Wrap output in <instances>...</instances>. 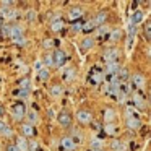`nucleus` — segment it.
Here are the masks:
<instances>
[{"label": "nucleus", "mask_w": 151, "mask_h": 151, "mask_svg": "<svg viewBox=\"0 0 151 151\" xmlns=\"http://www.w3.org/2000/svg\"><path fill=\"white\" fill-rule=\"evenodd\" d=\"M132 101H133V106L138 111H146V99H145V96L140 91L132 94Z\"/></svg>", "instance_id": "obj_1"}, {"label": "nucleus", "mask_w": 151, "mask_h": 151, "mask_svg": "<svg viewBox=\"0 0 151 151\" xmlns=\"http://www.w3.org/2000/svg\"><path fill=\"white\" fill-rule=\"evenodd\" d=\"M132 85H133L140 93L143 91L145 86H146V78H145L143 73H133V75H132Z\"/></svg>", "instance_id": "obj_2"}, {"label": "nucleus", "mask_w": 151, "mask_h": 151, "mask_svg": "<svg viewBox=\"0 0 151 151\" xmlns=\"http://www.w3.org/2000/svg\"><path fill=\"white\" fill-rule=\"evenodd\" d=\"M119 57H120V52H119V49H107L104 54H102V59H104L106 63L119 62Z\"/></svg>", "instance_id": "obj_3"}, {"label": "nucleus", "mask_w": 151, "mask_h": 151, "mask_svg": "<svg viewBox=\"0 0 151 151\" xmlns=\"http://www.w3.org/2000/svg\"><path fill=\"white\" fill-rule=\"evenodd\" d=\"M12 114H13V117L17 119V120H21V119L24 117V114H26V107H24L23 102H15L13 107H12Z\"/></svg>", "instance_id": "obj_4"}, {"label": "nucleus", "mask_w": 151, "mask_h": 151, "mask_svg": "<svg viewBox=\"0 0 151 151\" xmlns=\"http://www.w3.org/2000/svg\"><path fill=\"white\" fill-rule=\"evenodd\" d=\"M67 60V55L62 49H55L52 54V62H54V67H62Z\"/></svg>", "instance_id": "obj_5"}, {"label": "nucleus", "mask_w": 151, "mask_h": 151, "mask_svg": "<svg viewBox=\"0 0 151 151\" xmlns=\"http://www.w3.org/2000/svg\"><path fill=\"white\" fill-rule=\"evenodd\" d=\"M104 80V72L99 68H93V72L89 73V81L93 83V85H99V83Z\"/></svg>", "instance_id": "obj_6"}, {"label": "nucleus", "mask_w": 151, "mask_h": 151, "mask_svg": "<svg viewBox=\"0 0 151 151\" xmlns=\"http://www.w3.org/2000/svg\"><path fill=\"white\" fill-rule=\"evenodd\" d=\"M125 125H127L128 130H140L141 128V120L137 117V115H133V117H127Z\"/></svg>", "instance_id": "obj_7"}, {"label": "nucleus", "mask_w": 151, "mask_h": 151, "mask_svg": "<svg viewBox=\"0 0 151 151\" xmlns=\"http://www.w3.org/2000/svg\"><path fill=\"white\" fill-rule=\"evenodd\" d=\"M60 146L65 151H75L76 150V143L70 137H63L62 140H60Z\"/></svg>", "instance_id": "obj_8"}, {"label": "nucleus", "mask_w": 151, "mask_h": 151, "mask_svg": "<svg viewBox=\"0 0 151 151\" xmlns=\"http://www.w3.org/2000/svg\"><path fill=\"white\" fill-rule=\"evenodd\" d=\"M76 120L85 125V124H89V122L93 120V115L89 111H78L76 112Z\"/></svg>", "instance_id": "obj_9"}, {"label": "nucleus", "mask_w": 151, "mask_h": 151, "mask_svg": "<svg viewBox=\"0 0 151 151\" xmlns=\"http://www.w3.org/2000/svg\"><path fill=\"white\" fill-rule=\"evenodd\" d=\"M57 120H59V124L63 125V127H70V125H72V115H70L67 111H62L59 115H57Z\"/></svg>", "instance_id": "obj_10"}, {"label": "nucleus", "mask_w": 151, "mask_h": 151, "mask_svg": "<svg viewBox=\"0 0 151 151\" xmlns=\"http://www.w3.org/2000/svg\"><path fill=\"white\" fill-rule=\"evenodd\" d=\"M119 70H120V63L119 62H112V63H107L106 65V76H115L119 73Z\"/></svg>", "instance_id": "obj_11"}, {"label": "nucleus", "mask_w": 151, "mask_h": 151, "mask_svg": "<svg viewBox=\"0 0 151 151\" xmlns=\"http://www.w3.org/2000/svg\"><path fill=\"white\" fill-rule=\"evenodd\" d=\"M83 13H85V12H83V8H80V7H75V8H72V10L68 12V20L75 23V21H78L80 18L83 17Z\"/></svg>", "instance_id": "obj_12"}, {"label": "nucleus", "mask_w": 151, "mask_h": 151, "mask_svg": "<svg viewBox=\"0 0 151 151\" xmlns=\"http://www.w3.org/2000/svg\"><path fill=\"white\" fill-rule=\"evenodd\" d=\"M102 117H104V122L106 124H114L115 120V111L114 109H104V112H102Z\"/></svg>", "instance_id": "obj_13"}, {"label": "nucleus", "mask_w": 151, "mask_h": 151, "mask_svg": "<svg viewBox=\"0 0 151 151\" xmlns=\"http://www.w3.org/2000/svg\"><path fill=\"white\" fill-rule=\"evenodd\" d=\"M106 20H107V13H106V12H99V13L93 18V23L96 24V28H98V26H104Z\"/></svg>", "instance_id": "obj_14"}, {"label": "nucleus", "mask_w": 151, "mask_h": 151, "mask_svg": "<svg viewBox=\"0 0 151 151\" xmlns=\"http://www.w3.org/2000/svg\"><path fill=\"white\" fill-rule=\"evenodd\" d=\"M23 36V29H21V26H18V24H15V26H10V34H8V37H12V39H18V37Z\"/></svg>", "instance_id": "obj_15"}, {"label": "nucleus", "mask_w": 151, "mask_h": 151, "mask_svg": "<svg viewBox=\"0 0 151 151\" xmlns=\"http://www.w3.org/2000/svg\"><path fill=\"white\" fill-rule=\"evenodd\" d=\"M21 132H23V135H24V137H28V138L34 137V133H36L33 124H23V125H21Z\"/></svg>", "instance_id": "obj_16"}, {"label": "nucleus", "mask_w": 151, "mask_h": 151, "mask_svg": "<svg viewBox=\"0 0 151 151\" xmlns=\"http://www.w3.org/2000/svg\"><path fill=\"white\" fill-rule=\"evenodd\" d=\"M143 18H145L143 12H141V10H135V12H133V15H132V20H130V23L137 26V24H140L141 21H143Z\"/></svg>", "instance_id": "obj_17"}, {"label": "nucleus", "mask_w": 151, "mask_h": 151, "mask_svg": "<svg viewBox=\"0 0 151 151\" xmlns=\"http://www.w3.org/2000/svg\"><path fill=\"white\" fill-rule=\"evenodd\" d=\"M111 150L112 151H127V146H125L124 141L114 140V141H111Z\"/></svg>", "instance_id": "obj_18"}, {"label": "nucleus", "mask_w": 151, "mask_h": 151, "mask_svg": "<svg viewBox=\"0 0 151 151\" xmlns=\"http://www.w3.org/2000/svg\"><path fill=\"white\" fill-rule=\"evenodd\" d=\"M115 76H117L119 83H125V81H128V76H130V75H128V70L127 68H122V67H120V70H119V73Z\"/></svg>", "instance_id": "obj_19"}, {"label": "nucleus", "mask_w": 151, "mask_h": 151, "mask_svg": "<svg viewBox=\"0 0 151 151\" xmlns=\"http://www.w3.org/2000/svg\"><path fill=\"white\" fill-rule=\"evenodd\" d=\"M63 28V21H62V18H54L52 21H50V29L52 31H60Z\"/></svg>", "instance_id": "obj_20"}, {"label": "nucleus", "mask_w": 151, "mask_h": 151, "mask_svg": "<svg viewBox=\"0 0 151 151\" xmlns=\"http://www.w3.org/2000/svg\"><path fill=\"white\" fill-rule=\"evenodd\" d=\"M15 146H17L20 151H28V150H29V145H28L26 138H23V137L18 138V140H17V145H15Z\"/></svg>", "instance_id": "obj_21"}, {"label": "nucleus", "mask_w": 151, "mask_h": 151, "mask_svg": "<svg viewBox=\"0 0 151 151\" xmlns=\"http://www.w3.org/2000/svg\"><path fill=\"white\" fill-rule=\"evenodd\" d=\"M104 132H106V135H109V137H114V135L119 132V128H117V125H115V124H106Z\"/></svg>", "instance_id": "obj_22"}, {"label": "nucleus", "mask_w": 151, "mask_h": 151, "mask_svg": "<svg viewBox=\"0 0 151 151\" xmlns=\"http://www.w3.org/2000/svg\"><path fill=\"white\" fill-rule=\"evenodd\" d=\"M93 46H94V39H93V37H85L83 42H81V50L83 52H85V50H89Z\"/></svg>", "instance_id": "obj_23"}, {"label": "nucleus", "mask_w": 151, "mask_h": 151, "mask_svg": "<svg viewBox=\"0 0 151 151\" xmlns=\"http://www.w3.org/2000/svg\"><path fill=\"white\" fill-rule=\"evenodd\" d=\"M89 146H91V150H102L104 141H102L101 138H93L91 143H89Z\"/></svg>", "instance_id": "obj_24"}, {"label": "nucleus", "mask_w": 151, "mask_h": 151, "mask_svg": "<svg viewBox=\"0 0 151 151\" xmlns=\"http://www.w3.org/2000/svg\"><path fill=\"white\" fill-rule=\"evenodd\" d=\"M75 68H67L65 72H63V75H62V78L65 80V81H72L73 78H75Z\"/></svg>", "instance_id": "obj_25"}, {"label": "nucleus", "mask_w": 151, "mask_h": 151, "mask_svg": "<svg viewBox=\"0 0 151 151\" xmlns=\"http://www.w3.org/2000/svg\"><path fill=\"white\" fill-rule=\"evenodd\" d=\"M93 29H96V24L93 23V20H89V21H86V23H83V28H81V31L83 33H91Z\"/></svg>", "instance_id": "obj_26"}, {"label": "nucleus", "mask_w": 151, "mask_h": 151, "mask_svg": "<svg viewBox=\"0 0 151 151\" xmlns=\"http://www.w3.org/2000/svg\"><path fill=\"white\" fill-rule=\"evenodd\" d=\"M0 135H7V137H10V135H12L10 127H8L4 120H0Z\"/></svg>", "instance_id": "obj_27"}, {"label": "nucleus", "mask_w": 151, "mask_h": 151, "mask_svg": "<svg viewBox=\"0 0 151 151\" xmlns=\"http://www.w3.org/2000/svg\"><path fill=\"white\" fill-rule=\"evenodd\" d=\"M70 138H72L76 145H78V143H81V141H83V133L80 130H73V133L70 135Z\"/></svg>", "instance_id": "obj_28"}, {"label": "nucleus", "mask_w": 151, "mask_h": 151, "mask_svg": "<svg viewBox=\"0 0 151 151\" xmlns=\"http://www.w3.org/2000/svg\"><path fill=\"white\" fill-rule=\"evenodd\" d=\"M62 93H63V89H62V86H59V85H54L52 88H50V94H52L54 98L62 96Z\"/></svg>", "instance_id": "obj_29"}, {"label": "nucleus", "mask_w": 151, "mask_h": 151, "mask_svg": "<svg viewBox=\"0 0 151 151\" xmlns=\"http://www.w3.org/2000/svg\"><path fill=\"white\" fill-rule=\"evenodd\" d=\"M109 39L111 41H119L122 37V31L120 29H114V31H111V33H109Z\"/></svg>", "instance_id": "obj_30"}, {"label": "nucleus", "mask_w": 151, "mask_h": 151, "mask_svg": "<svg viewBox=\"0 0 151 151\" xmlns=\"http://www.w3.org/2000/svg\"><path fill=\"white\" fill-rule=\"evenodd\" d=\"M37 76H39L41 81H47V80H49V70H47V68H41L39 73H37Z\"/></svg>", "instance_id": "obj_31"}, {"label": "nucleus", "mask_w": 151, "mask_h": 151, "mask_svg": "<svg viewBox=\"0 0 151 151\" xmlns=\"http://www.w3.org/2000/svg\"><path fill=\"white\" fill-rule=\"evenodd\" d=\"M18 86H20L21 89H29V80H28V78L21 80V81L18 83Z\"/></svg>", "instance_id": "obj_32"}, {"label": "nucleus", "mask_w": 151, "mask_h": 151, "mask_svg": "<svg viewBox=\"0 0 151 151\" xmlns=\"http://www.w3.org/2000/svg\"><path fill=\"white\" fill-rule=\"evenodd\" d=\"M145 36H146L148 39H151V21L148 24H145Z\"/></svg>", "instance_id": "obj_33"}, {"label": "nucleus", "mask_w": 151, "mask_h": 151, "mask_svg": "<svg viewBox=\"0 0 151 151\" xmlns=\"http://www.w3.org/2000/svg\"><path fill=\"white\" fill-rule=\"evenodd\" d=\"M81 28H83V23L78 20V21H75V23H73L72 29H73V31H81Z\"/></svg>", "instance_id": "obj_34"}, {"label": "nucleus", "mask_w": 151, "mask_h": 151, "mask_svg": "<svg viewBox=\"0 0 151 151\" xmlns=\"http://www.w3.org/2000/svg\"><path fill=\"white\" fill-rule=\"evenodd\" d=\"M8 34H10V26H8V24L5 26V24H4V26H2V36H7L8 37Z\"/></svg>", "instance_id": "obj_35"}, {"label": "nucleus", "mask_w": 151, "mask_h": 151, "mask_svg": "<svg viewBox=\"0 0 151 151\" xmlns=\"http://www.w3.org/2000/svg\"><path fill=\"white\" fill-rule=\"evenodd\" d=\"M44 62H46V65H47V67H52V65H54V62H52V55H47L46 59H44Z\"/></svg>", "instance_id": "obj_36"}, {"label": "nucleus", "mask_w": 151, "mask_h": 151, "mask_svg": "<svg viewBox=\"0 0 151 151\" xmlns=\"http://www.w3.org/2000/svg\"><path fill=\"white\" fill-rule=\"evenodd\" d=\"M15 94H18V96H21V98H23V96H26V94H28V89H18V91L15 93Z\"/></svg>", "instance_id": "obj_37"}, {"label": "nucleus", "mask_w": 151, "mask_h": 151, "mask_svg": "<svg viewBox=\"0 0 151 151\" xmlns=\"http://www.w3.org/2000/svg\"><path fill=\"white\" fill-rule=\"evenodd\" d=\"M28 119H29V124L31 122H36V114H34V112H29V114H28Z\"/></svg>", "instance_id": "obj_38"}, {"label": "nucleus", "mask_w": 151, "mask_h": 151, "mask_svg": "<svg viewBox=\"0 0 151 151\" xmlns=\"http://www.w3.org/2000/svg\"><path fill=\"white\" fill-rule=\"evenodd\" d=\"M7 151H20V150H18V148L15 146V145H10V146L7 148Z\"/></svg>", "instance_id": "obj_39"}, {"label": "nucleus", "mask_w": 151, "mask_h": 151, "mask_svg": "<svg viewBox=\"0 0 151 151\" xmlns=\"http://www.w3.org/2000/svg\"><path fill=\"white\" fill-rule=\"evenodd\" d=\"M0 5H2V7H12V2H0Z\"/></svg>", "instance_id": "obj_40"}, {"label": "nucleus", "mask_w": 151, "mask_h": 151, "mask_svg": "<svg viewBox=\"0 0 151 151\" xmlns=\"http://www.w3.org/2000/svg\"><path fill=\"white\" fill-rule=\"evenodd\" d=\"M28 20H34V12L29 10V13H28Z\"/></svg>", "instance_id": "obj_41"}, {"label": "nucleus", "mask_w": 151, "mask_h": 151, "mask_svg": "<svg viewBox=\"0 0 151 151\" xmlns=\"http://www.w3.org/2000/svg\"><path fill=\"white\" fill-rule=\"evenodd\" d=\"M2 115H5V109L0 106V117H2Z\"/></svg>", "instance_id": "obj_42"}, {"label": "nucleus", "mask_w": 151, "mask_h": 151, "mask_svg": "<svg viewBox=\"0 0 151 151\" xmlns=\"http://www.w3.org/2000/svg\"><path fill=\"white\" fill-rule=\"evenodd\" d=\"M91 151H102V150H91Z\"/></svg>", "instance_id": "obj_43"}, {"label": "nucleus", "mask_w": 151, "mask_h": 151, "mask_svg": "<svg viewBox=\"0 0 151 151\" xmlns=\"http://www.w3.org/2000/svg\"><path fill=\"white\" fill-rule=\"evenodd\" d=\"M150 104H151V94H150Z\"/></svg>", "instance_id": "obj_44"}, {"label": "nucleus", "mask_w": 151, "mask_h": 151, "mask_svg": "<svg viewBox=\"0 0 151 151\" xmlns=\"http://www.w3.org/2000/svg\"><path fill=\"white\" fill-rule=\"evenodd\" d=\"M0 23H2V20H0Z\"/></svg>", "instance_id": "obj_45"}]
</instances>
